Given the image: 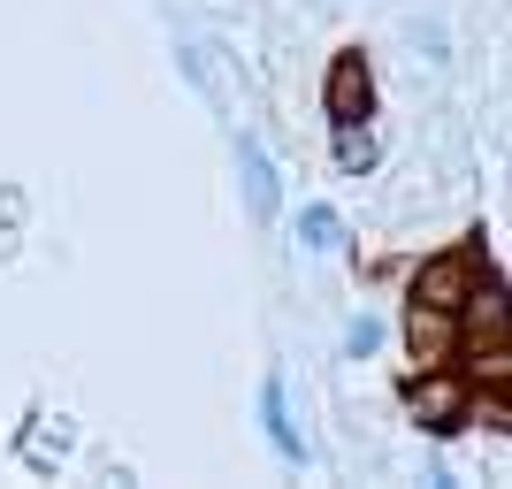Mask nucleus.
I'll return each instance as SVG.
<instances>
[{"mask_svg": "<svg viewBox=\"0 0 512 489\" xmlns=\"http://www.w3.org/2000/svg\"><path fill=\"white\" fill-rule=\"evenodd\" d=\"M337 130V169L344 176H360L367 161H375V138H367V123H329Z\"/></svg>", "mask_w": 512, "mask_h": 489, "instance_id": "obj_8", "label": "nucleus"}, {"mask_svg": "<svg viewBox=\"0 0 512 489\" xmlns=\"http://www.w3.org/2000/svg\"><path fill=\"white\" fill-rule=\"evenodd\" d=\"M299 245H306V253H329V245H344V214H337V207H321V199H314V207H299Z\"/></svg>", "mask_w": 512, "mask_h": 489, "instance_id": "obj_7", "label": "nucleus"}, {"mask_svg": "<svg viewBox=\"0 0 512 489\" xmlns=\"http://www.w3.org/2000/svg\"><path fill=\"white\" fill-rule=\"evenodd\" d=\"M406 413L436 436V444H451V436L467 428V375H459V367H413Z\"/></svg>", "mask_w": 512, "mask_h": 489, "instance_id": "obj_1", "label": "nucleus"}, {"mask_svg": "<svg viewBox=\"0 0 512 489\" xmlns=\"http://www.w3.org/2000/svg\"><path fill=\"white\" fill-rule=\"evenodd\" d=\"M375 344H383V321H352V329H344V352H352V360H367V352H375Z\"/></svg>", "mask_w": 512, "mask_h": 489, "instance_id": "obj_9", "label": "nucleus"}, {"mask_svg": "<svg viewBox=\"0 0 512 489\" xmlns=\"http://www.w3.org/2000/svg\"><path fill=\"white\" fill-rule=\"evenodd\" d=\"M490 276V260L474 253V245H459V253H436V260H421L413 268V298L421 306H444V314H459L467 306V291Z\"/></svg>", "mask_w": 512, "mask_h": 489, "instance_id": "obj_2", "label": "nucleus"}, {"mask_svg": "<svg viewBox=\"0 0 512 489\" xmlns=\"http://www.w3.org/2000/svg\"><path fill=\"white\" fill-rule=\"evenodd\" d=\"M237 176H245V207H253V222H276V214H283V176H276V161L260 153V138H237Z\"/></svg>", "mask_w": 512, "mask_h": 489, "instance_id": "obj_5", "label": "nucleus"}, {"mask_svg": "<svg viewBox=\"0 0 512 489\" xmlns=\"http://www.w3.org/2000/svg\"><path fill=\"white\" fill-rule=\"evenodd\" d=\"M367 107H375L367 62L360 54H337V62H329V85H321V115H329V123H367Z\"/></svg>", "mask_w": 512, "mask_h": 489, "instance_id": "obj_4", "label": "nucleus"}, {"mask_svg": "<svg viewBox=\"0 0 512 489\" xmlns=\"http://www.w3.org/2000/svg\"><path fill=\"white\" fill-rule=\"evenodd\" d=\"M406 352H413V367H451V360H459V314L413 298V306H406Z\"/></svg>", "mask_w": 512, "mask_h": 489, "instance_id": "obj_3", "label": "nucleus"}, {"mask_svg": "<svg viewBox=\"0 0 512 489\" xmlns=\"http://www.w3.org/2000/svg\"><path fill=\"white\" fill-rule=\"evenodd\" d=\"M260 428H268L276 459L306 467V444H299V428H291V405H283V375H268V383H260Z\"/></svg>", "mask_w": 512, "mask_h": 489, "instance_id": "obj_6", "label": "nucleus"}]
</instances>
